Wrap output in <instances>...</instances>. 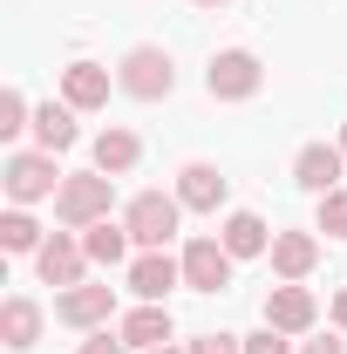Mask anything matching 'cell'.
<instances>
[{
    "mask_svg": "<svg viewBox=\"0 0 347 354\" xmlns=\"http://www.w3.org/2000/svg\"><path fill=\"white\" fill-rule=\"evenodd\" d=\"M341 164H347L341 143H306L300 157H293V177H300L306 191H320V198H327V191H341Z\"/></svg>",
    "mask_w": 347,
    "mask_h": 354,
    "instance_id": "10",
    "label": "cell"
},
{
    "mask_svg": "<svg viewBox=\"0 0 347 354\" xmlns=\"http://www.w3.org/2000/svg\"><path fill=\"white\" fill-rule=\"evenodd\" d=\"M265 68L252 48H225V55H212V68H205V88H212L218 102H245V95H259Z\"/></svg>",
    "mask_w": 347,
    "mask_h": 354,
    "instance_id": "3",
    "label": "cell"
},
{
    "mask_svg": "<svg viewBox=\"0 0 347 354\" xmlns=\"http://www.w3.org/2000/svg\"><path fill=\"white\" fill-rule=\"evenodd\" d=\"M184 354H245V348H238L232 334H198V341H191Z\"/></svg>",
    "mask_w": 347,
    "mask_h": 354,
    "instance_id": "26",
    "label": "cell"
},
{
    "mask_svg": "<svg viewBox=\"0 0 347 354\" xmlns=\"http://www.w3.org/2000/svg\"><path fill=\"white\" fill-rule=\"evenodd\" d=\"M116 82L130 88L136 102H164V95L177 88V68H171V55H164V48H130V55H123V68H116Z\"/></svg>",
    "mask_w": 347,
    "mask_h": 354,
    "instance_id": "5",
    "label": "cell"
},
{
    "mask_svg": "<svg viewBox=\"0 0 347 354\" xmlns=\"http://www.w3.org/2000/svg\"><path fill=\"white\" fill-rule=\"evenodd\" d=\"M177 198H184V212H218V205H225L218 164H184V171H177Z\"/></svg>",
    "mask_w": 347,
    "mask_h": 354,
    "instance_id": "15",
    "label": "cell"
},
{
    "mask_svg": "<svg viewBox=\"0 0 347 354\" xmlns=\"http://www.w3.org/2000/svg\"><path fill=\"white\" fill-rule=\"evenodd\" d=\"M123 348H130L123 334H109V327H95V334H88V341H82L75 354H123Z\"/></svg>",
    "mask_w": 347,
    "mask_h": 354,
    "instance_id": "24",
    "label": "cell"
},
{
    "mask_svg": "<svg viewBox=\"0 0 347 354\" xmlns=\"http://www.w3.org/2000/svg\"><path fill=\"white\" fill-rule=\"evenodd\" d=\"M313 293H306L300 279H279L272 293H265V327H279V334H306L313 327Z\"/></svg>",
    "mask_w": 347,
    "mask_h": 354,
    "instance_id": "8",
    "label": "cell"
},
{
    "mask_svg": "<svg viewBox=\"0 0 347 354\" xmlns=\"http://www.w3.org/2000/svg\"><path fill=\"white\" fill-rule=\"evenodd\" d=\"M320 232L327 239H347V191H327L320 198Z\"/></svg>",
    "mask_w": 347,
    "mask_h": 354,
    "instance_id": "23",
    "label": "cell"
},
{
    "mask_svg": "<svg viewBox=\"0 0 347 354\" xmlns=\"http://www.w3.org/2000/svg\"><path fill=\"white\" fill-rule=\"evenodd\" d=\"M62 102H68V109H102V102H109V68L68 62V68H62Z\"/></svg>",
    "mask_w": 347,
    "mask_h": 354,
    "instance_id": "12",
    "label": "cell"
},
{
    "mask_svg": "<svg viewBox=\"0 0 347 354\" xmlns=\"http://www.w3.org/2000/svg\"><path fill=\"white\" fill-rule=\"evenodd\" d=\"M130 348H171V307L164 300H143L136 313H123V327H116Z\"/></svg>",
    "mask_w": 347,
    "mask_h": 354,
    "instance_id": "14",
    "label": "cell"
},
{
    "mask_svg": "<svg viewBox=\"0 0 347 354\" xmlns=\"http://www.w3.org/2000/svg\"><path fill=\"white\" fill-rule=\"evenodd\" d=\"M21 130H35V109H28L21 88H7L0 95V136H21Z\"/></svg>",
    "mask_w": 347,
    "mask_h": 354,
    "instance_id": "22",
    "label": "cell"
},
{
    "mask_svg": "<svg viewBox=\"0 0 347 354\" xmlns=\"http://www.w3.org/2000/svg\"><path fill=\"white\" fill-rule=\"evenodd\" d=\"M177 212H184V198H164V191H136L130 212H123V225H130V239L143 245V252H164L177 239Z\"/></svg>",
    "mask_w": 347,
    "mask_h": 354,
    "instance_id": "2",
    "label": "cell"
},
{
    "mask_svg": "<svg viewBox=\"0 0 347 354\" xmlns=\"http://www.w3.org/2000/svg\"><path fill=\"white\" fill-rule=\"evenodd\" d=\"M136 157H143L136 130H102V136H95V171H102V177H123Z\"/></svg>",
    "mask_w": 347,
    "mask_h": 354,
    "instance_id": "20",
    "label": "cell"
},
{
    "mask_svg": "<svg viewBox=\"0 0 347 354\" xmlns=\"http://www.w3.org/2000/svg\"><path fill=\"white\" fill-rule=\"evenodd\" d=\"M75 136H82V130H75V109H68V102H41V109H35V143H41V150L62 157Z\"/></svg>",
    "mask_w": 347,
    "mask_h": 354,
    "instance_id": "19",
    "label": "cell"
},
{
    "mask_svg": "<svg viewBox=\"0 0 347 354\" xmlns=\"http://www.w3.org/2000/svg\"><path fill=\"white\" fill-rule=\"evenodd\" d=\"M177 279H184V259H171V252H136L130 259V293L136 300H164Z\"/></svg>",
    "mask_w": 347,
    "mask_h": 354,
    "instance_id": "11",
    "label": "cell"
},
{
    "mask_svg": "<svg viewBox=\"0 0 347 354\" xmlns=\"http://www.w3.org/2000/svg\"><path fill=\"white\" fill-rule=\"evenodd\" d=\"M0 177H7V198H14V205H35V198H55V191H62L55 150H14Z\"/></svg>",
    "mask_w": 347,
    "mask_h": 354,
    "instance_id": "4",
    "label": "cell"
},
{
    "mask_svg": "<svg viewBox=\"0 0 347 354\" xmlns=\"http://www.w3.org/2000/svg\"><path fill=\"white\" fill-rule=\"evenodd\" d=\"M320 266V239L313 232H272V272L279 279H306Z\"/></svg>",
    "mask_w": 347,
    "mask_h": 354,
    "instance_id": "13",
    "label": "cell"
},
{
    "mask_svg": "<svg viewBox=\"0 0 347 354\" xmlns=\"http://www.w3.org/2000/svg\"><path fill=\"white\" fill-rule=\"evenodd\" d=\"M341 150H347V130H341Z\"/></svg>",
    "mask_w": 347,
    "mask_h": 354,
    "instance_id": "31",
    "label": "cell"
},
{
    "mask_svg": "<svg viewBox=\"0 0 347 354\" xmlns=\"http://www.w3.org/2000/svg\"><path fill=\"white\" fill-rule=\"evenodd\" d=\"M191 7H225V0H191Z\"/></svg>",
    "mask_w": 347,
    "mask_h": 354,
    "instance_id": "29",
    "label": "cell"
},
{
    "mask_svg": "<svg viewBox=\"0 0 347 354\" xmlns=\"http://www.w3.org/2000/svg\"><path fill=\"white\" fill-rule=\"evenodd\" d=\"M109 313H116V293H109V286H68V293H62V300H55V320H68V327H88V334H95V327H109Z\"/></svg>",
    "mask_w": 347,
    "mask_h": 354,
    "instance_id": "9",
    "label": "cell"
},
{
    "mask_svg": "<svg viewBox=\"0 0 347 354\" xmlns=\"http://www.w3.org/2000/svg\"><path fill=\"white\" fill-rule=\"evenodd\" d=\"M143 354H177V348H143Z\"/></svg>",
    "mask_w": 347,
    "mask_h": 354,
    "instance_id": "30",
    "label": "cell"
},
{
    "mask_svg": "<svg viewBox=\"0 0 347 354\" xmlns=\"http://www.w3.org/2000/svg\"><path fill=\"white\" fill-rule=\"evenodd\" d=\"M218 239H225V252H232V259H259V252H272V232H265L259 212H232Z\"/></svg>",
    "mask_w": 347,
    "mask_h": 354,
    "instance_id": "16",
    "label": "cell"
},
{
    "mask_svg": "<svg viewBox=\"0 0 347 354\" xmlns=\"http://www.w3.org/2000/svg\"><path fill=\"white\" fill-rule=\"evenodd\" d=\"M82 266H88V252H82V239H68V232H55L41 252H35V272H41L48 286H82Z\"/></svg>",
    "mask_w": 347,
    "mask_h": 354,
    "instance_id": "7",
    "label": "cell"
},
{
    "mask_svg": "<svg viewBox=\"0 0 347 354\" xmlns=\"http://www.w3.org/2000/svg\"><path fill=\"white\" fill-rule=\"evenodd\" d=\"M245 354H293V341H286L279 327H265V334H252V341H245Z\"/></svg>",
    "mask_w": 347,
    "mask_h": 354,
    "instance_id": "25",
    "label": "cell"
},
{
    "mask_svg": "<svg viewBox=\"0 0 347 354\" xmlns=\"http://www.w3.org/2000/svg\"><path fill=\"white\" fill-rule=\"evenodd\" d=\"M0 245H7V252H41L48 239H41V225H35L28 212H21V205H14V212L0 218Z\"/></svg>",
    "mask_w": 347,
    "mask_h": 354,
    "instance_id": "21",
    "label": "cell"
},
{
    "mask_svg": "<svg viewBox=\"0 0 347 354\" xmlns=\"http://www.w3.org/2000/svg\"><path fill=\"white\" fill-rule=\"evenodd\" d=\"M184 286H191V293H225V286H232V252H225V239H191V245H184Z\"/></svg>",
    "mask_w": 347,
    "mask_h": 354,
    "instance_id": "6",
    "label": "cell"
},
{
    "mask_svg": "<svg viewBox=\"0 0 347 354\" xmlns=\"http://www.w3.org/2000/svg\"><path fill=\"white\" fill-rule=\"evenodd\" d=\"M300 354H347V341H334V334H327V341H306Z\"/></svg>",
    "mask_w": 347,
    "mask_h": 354,
    "instance_id": "27",
    "label": "cell"
},
{
    "mask_svg": "<svg viewBox=\"0 0 347 354\" xmlns=\"http://www.w3.org/2000/svg\"><path fill=\"white\" fill-rule=\"evenodd\" d=\"M334 327H347V293H334Z\"/></svg>",
    "mask_w": 347,
    "mask_h": 354,
    "instance_id": "28",
    "label": "cell"
},
{
    "mask_svg": "<svg viewBox=\"0 0 347 354\" xmlns=\"http://www.w3.org/2000/svg\"><path fill=\"white\" fill-rule=\"evenodd\" d=\"M0 341H7L14 354H21V348H35V341H41V307L14 293V300L0 307Z\"/></svg>",
    "mask_w": 347,
    "mask_h": 354,
    "instance_id": "17",
    "label": "cell"
},
{
    "mask_svg": "<svg viewBox=\"0 0 347 354\" xmlns=\"http://www.w3.org/2000/svg\"><path fill=\"white\" fill-rule=\"evenodd\" d=\"M109 191H116V177H102V171L62 177V191H55V218L75 225V232H88L95 218H109Z\"/></svg>",
    "mask_w": 347,
    "mask_h": 354,
    "instance_id": "1",
    "label": "cell"
},
{
    "mask_svg": "<svg viewBox=\"0 0 347 354\" xmlns=\"http://www.w3.org/2000/svg\"><path fill=\"white\" fill-rule=\"evenodd\" d=\"M82 252H88V266H123V259H130V225L95 218V225L82 232Z\"/></svg>",
    "mask_w": 347,
    "mask_h": 354,
    "instance_id": "18",
    "label": "cell"
}]
</instances>
